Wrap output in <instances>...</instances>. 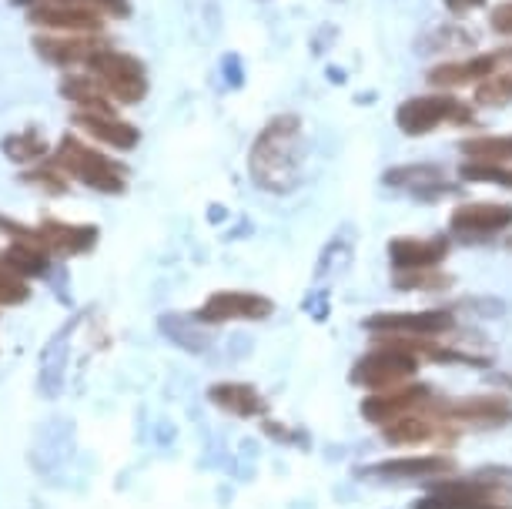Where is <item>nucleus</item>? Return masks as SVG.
Returning a JSON list of instances; mask_svg holds the SVG:
<instances>
[{
    "instance_id": "f257e3e1",
    "label": "nucleus",
    "mask_w": 512,
    "mask_h": 509,
    "mask_svg": "<svg viewBox=\"0 0 512 509\" xmlns=\"http://www.w3.org/2000/svg\"><path fill=\"white\" fill-rule=\"evenodd\" d=\"M305 165V128L295 114H278L262 128V134L251 144V178L258 188L272 195H288L302 181Z\"/></svg>"
},
{
    "instance_id": "f03ea898",
    "label": "nucleus",
    "mask_w": 512,
    "mask_h": 509,
    "mask_svg": "<svg viewBox=\"0 0 512 509\" xmlns=\"http://www.w3.org/2000/svg\"><path fill=\"white\" fill-rule=\"evenodd\" d=\"M54 161L67 171V178H77L81 185H88L104 195H121L124 191V165H118L114 158H108L104 151L91 148L74 134H64L61 144L54 151Z\"/></svg>"
},
{
    "instance_id": "7ed1b4c3",
    "label": "nucleus",
    "mask_w": 512,
    "mask_h": 509,
    "mask_svg": "<svg viewBox=\"0 0 512 509\" xmlns=\"http://www.w3.org/2000/svg\"><path fill=\"white\" fill-rule=\"evenodd\" d=\"M422 359L409 349H402L399 342L382 339L379 349H372L369 355H362L349 372V382L369 392H385V389H399L405 382H415L419 376Z\"/></svg>"
},
{
    "instance_id": "20e7f679",
    "label": "nucleus",
    "mask_w": 512,
    "mask_h": 509,
    "mask_svg": "<svg viewBox=\"0 0 512 509\" xmlns=\"http://www.w3.org/2000/svg\"><path fill=\"white\" fill-rule=\"evenodd\" d=\"M476 121V111L469 104H462L456 94L439 91V94H419V98H409L399 104L395 111V124H399L402 134L409 138H419V134H429L442 128V124H459V128H469Z\"/></svg>"
},
{
    "instance_id": "39448f33",
    "label": "nucleus",
    "mask_w": 512,
    "mask_h": 509,
    "mask_svg": "<svg viewBox=\"0 0 512 509\" xmlns=\"http://www.w3.org/2000/svg\"><path fill=\"white\" fill-rule=\"evenodd\" d=\"M88 71L104 84V91H108V98L114 104H141L144 94H148V71H144V61L128 51H118L114 44L101 47V51L91 57Z\"/></svg>"
},
{
    "instance_id": "423d86ee",
    "label": "nucleus",
    "mask_w": 512,
    "mask_h": 509,
    "mask_svg": "<svg viewBox=\"0 0 512 509\" xmlns=\"http://www.w3.org/2000/svg\"><path fill=\"white\" fill-rule=\"evenodd\" d=\"M506 493L509 489L492 476L446 479V483L432 486L429 496L415 499L412 509H512L499 503Z\"/></svg>"
},
{
    "instance_id": "0eeeda50",
    "label": "nucleus",
    "mask_w": 512,
    "mask_h": 509,
    "mask_svg": "<svg viewBox=\"0 0 512 509\" xmlns=\"http://www.w3.org/2000/svg\"><path fill=\"white\" fill-rule=\"evenodd\" d=\"M382 439L389 446H405V449H419V446H452L459 439V426H452L432 409V402L419 412L399 416L389 426H382Z\"/></svg>"
},
{
    "instance_id": "6e6552de",
    "label": "nucleus",
    "mask_w": 512,
    "mask_h": 509,
    "mask_svg": "<svg viewBox=\"0 0 512 509\" xmlns=\"http://www.w3.org/2000/svg\"><path fill=\"white\" fill-rule=\"evenodd\" d=\"M432 409L452 426H472V429H496L512 422V402L499 392H482V396H462V399H432Z\"/></svg>"
},
{
    "instance_id": "1a4fd4ad",
    "label": "nucleus",
    "mask_w": 512,
    "mask_h": 509,
    "mask_svg": "<svg viewBox=\"0 0 512 509\" xmlns=\"http://www.w3.org/2000/svg\"><path fill=\"white\" fill-rule=\"evenodd\" d=\"M375 339H439L452 329V312L422 309V312H379L365 319Z\"/></svg>"
},
{
    "instance_id": "9d476101",
    "label": "nucleus",
    "mask_w": 512,
    "mask_h": 509,
    "mask_svg": "<svg viewBox=\"0 0 512 509\" xmlns=\"http://www.w3.org/2000/svg\"><path fill=\"white\" fill-rule=\"evenodd\" d=\"M27 21L51 34H101L104 14L64 0H27Z\"/></svg>"
},
{
    "instance_id": "9b49d317",
    "label": "nucleus",
    "mask_w": 512,
    "mask_h": 509,
    "mask_svg": "<svg viewBox=\"0 0 512 509\" xmlns=\"http://www.w3.org/2000/svg\"><path fill=\"white\" fill-rule=\"evenodd\" d=\"M509 67H512V47H496V51L466 57V61L436 64L429 71V81L436 84V88L452 91V88H466V84H482L502 71H509Z\"/></svg>"
},
{
    "instance_id": "f8f14e48",
    "label": "nucleus",
    "mask_w": 512,
    "mask_h": 509,
    "mask_svg": "<svg viewBox=\"0 0 512 509\" xmlns=\"http://www.w3.org/2000/svg\"><path fill=\"white\" fill-rule=\"evenodd\" d=\"M436 399V392L432 386H425V382H405L399 389H385V392H369V396L362 399V419L372 422V426H389L399 416H409V412H419L425 409L429 402Z\"/></svg>"
},
{
    "instance_id": "ddd939ff",
    "label": "nucleus",
    "mask_w": 512,
    "mask_h": 509,
    "mask_svg": "<svg viewBox=\"0 0 512 509\" xmlns=\"http://www.w3.org/2000/svg\"><path fill=\"white\" fill-rule=\"evenodd\" d=\"M449 228L459 238H492L512 228V205L502 201H462L449 218Z\"/></svg>"
},
{
    "instance_id": "4468645a",
    "label": "nucleus",
    "mask_w": 512,
    "mask_h": 509,
    "mask_svg": "<svg viewBox=\"0 0 512 509\" xmlns=\"http://www.w3.org/2000/svg\"><path fill=\"white\" fill-rule=\"evenodd\" d=\"M111 41L101 34H37L34 51L41 61L54 67H88L91 57L108 47Z\"/></svg>"
},
{
    "instance_id": "2eb2a0df",
    "label": "nucleus",
    "mask_w": 512,
    "mask_h": 509,
    "mask_svg": "<svg viewBox=\"0 0 512 509\" xmlns=\"http://www.w3.org/2000/svg\"><path fill=\"white\" fill-rule=\"evenodd\" d=\"M275 309L272 299L258 292H215L211 299L198 309V319L208 325H221V322H258L268 319Z\"/></svg>"
},
{
    "instance_id": "dca6fc26",
    "label": "nucleus",
    "mask_w": 512,
    "mask_h": 509,
    "mask_svg": "<svg viewBox=\"0 0 512 509\" xmlns=\"http://www.w3.org/2000/svg\"><path fill=\"white\" fill-rule=\"evenodd\" d=\"M456 463L449 456H402V459H385L365 469L369 479H389V483H425V479H439L449 476Z\"/></svg>"
},
{
    "instance_id": "f3484780",
    "label": "nucleus",
    "mask_w": 512,
    "mask_h": 509,
    "mask_svg": "<svg viewBox=\"0 0 512 509\" xmlns=\"http://www.w3.org/2000/svg\"><path fill=\"white\" fill-rule=\"evenodd\" d=\"M449 255V238H392L389 258L399 272H422V268H439Z\"/></svg>"
},
{
    "instance_id": "a211bd4d",
    "label": "nucleus",
    "mask_w": 512,
    "mask_h": 509,
    "mask_svg": "<svg viewBox=\"0 0 512 509\" xmlns=\"http://www.w3.org/2000/svg\"><path fill=\"white\" fill-rule=\"evenodd\" d=\"M74 124L84 134H91V138H98L121 151L138 148V141H141V131L134 128L131 121L118 118V111H74Z\"/></svg>"
},
{
    "instance_id": "6ab92c4d",
    "label": "nucleus",
    "mask_w": 512,
    "mask_h": 509,
    "mask_svg": "<svg viewBox=\"0 0 512 509\" xmlns=\"http://www.w3.org/2000/svg\"><path fill=\"white\" fill-rule=\"evenodd\" d=\"M41 242L51 255H84L98 245V228L94 225H64V222H41L37 225Z\"/></svg>"
},
{
    "instance_id": "aec40b11",
    "label": "nucleus",
    "mask_w": 512,
    "mask_h": 509,
    "mask_svg": "<svg viewBox=\"0 0 512 509\" xmlns=\"http://www.w3.org/2000/svg\"><path fill=\"white\" fill-rule=\"evenodd\" d=\"M208 399L215 402L221 412H231L238 419H255V416H265L268 412V402L262 399V392L248 382H215L208 389Z\"/></svg>"
},
{
    "instance_id": "412c9836",
    "label": "nucleus",
    "mask_w": 512,
    "mask_h": 509,
    "mask_svg": "<svg viewBox=\"0 0 512 509\" xmlns=\"http://www.w3.org/2000/svg\"><path fill=\"white\" fill-rule=\"evenodd\" d=\"M385 185L412 191L419 198H436L442 191H449V181L442 175L439 165H402L385 171Z\"/></svg>"
},
{
    "instance_id": "4be33fe9",
    "label": "nucleus",
    "mask_w": 512,
    "mask_h": 509,
    "mask_svg": "<svg viewBox=\"0 0 512 509\" xmlns=\"http://www.w3.org/2000/svg\"><path fill=\"white\" fill-rule=\"evenodd\" d=\"M61 94L74 104L77 111H114V101L108 98L104 84L94 74H71L61 81Z\"/></svg>"
},
{
    "instance_id": "5701e85b",
    "label": "nucleus",
    "mask_w": 512,
    "mask_h": 509,
    "mask_svg": "<svg viewBox=\"0 0 512 509\" xmlns=\"http://www.w3.org/2000/svg\"><path fill=\"white\" fill-rule=\"evenodd\" d=\"M466 161H489V165H512V134H482L459 144Z\"/></svg>"
},
{
    "instance_id": "b1692460",
    "label": "nucleus",
    "mask_w": 512,
    "mask_h": 509,
    "mask_svg": "<svg viewBox=\"0 0 512 509\" xmlns=\"http://www.w3.org/2000/svg\"><path fill=\"white\" fill-rule=\"evenodd\" d=\"M0 268H4V272H11V275H17V278L44 275L47 272V252L14 242L11 248H4V252H0Z\"/></svg>"
},
{
    "instance_id": "393cba45",
    "label": "nucleus",
    "mask_w": 512,
    "mask_h": 509,
    "mask_svg": "<svg viewBox=\"0 0 512 509\" xmlns=\"http://www.w3.org/2000/svg\"><path fill=\"white\" fill-rule=\"evenodd\" d=\"M0 148H4V155L11 161H17V165H31V161L47 158V141H44V134L37 128L7 134V138L0 141Z\"/></svg>"
},
{
    "instance_id": "a878e982",
    "label": "nucleus",
    "mask_w": 512,
    "mask_h": 509,
    "mask_svg": "<svg viewBox=\"0 0 512 509\" xmlns=\"http://www.w3.org/2000/svg\"><path fill=\"white\" fill-rule=\"evenodd\" d=\"M462 181H476V185H499L512 188V165H489V161H466L459 168Z\"/></svg>"
},
{
    "instance_id": "bb28decb",
    "label": "nucleus",
    "mask_w": 512,
    "mask_h": 509,
    "mask_svg": "<svg viewBox=\"0 0 512 509\" xmlns=\"http://www.w3.org/2000/svg\"><path fill=\"white\" fill-rule=\"evenodd\" d=\"M476 104H482V108H502V104H512V67L479 84Z\"/></svg>"
},
{
    "instance_id": "cd10ccee",
    "label": "nucleus",
    "mask_w": 512,
    "mask_h": 509,
    "mask_svg": "<svg viewBox=\"0 0 512 509\" xmlns=\"http://www.w3.org/2000/svg\"><path fill=\"white\" fill-rule=\"evenodd\" d=\"M395 285L402 288V292H432V288H449V275L436 272V268H422V272H399L395 278Z\"/></svg>"
},
{
    "instance_id": "c85d7f7f",
    "label": "nucleus",
    "mask_w": 512,
    "mask_h": 509,
    "mask_svg": "<svg viewBox=\"0 0 512 509\" xmlns=\"http://www.w3.org/2000/svg\"><path fill=\"white\" fill-rule=\"evenodd\" d=\"M27 185H37V188H44V191H51V195H61V191H67V171L57 165H47V168H34V171H27L24 175Z\"/></svg>"
},
{
    "instance_id": "c756f323",
    "label": "nucleus",
    "mask_w": 512,
    "mask_h": 509,
    "mask_svg": "<svg viewBox=\"0 0 512 509\" xmlns=\"http://www.w3.org/2000/svg\"><path fill=\"white\" fill-rule=\"evenodd\" d=\"M27 299H31V285L0 268V305H21Z\"/></svg>"
},
{
    "instance_id": "7c9ffc66",
    "label": "nucleus",
    "mask_w": 512,
    "mask_h": 509,
    "mask_svg": "<svg viewBox=\"0 0 512 509\" xmlns=\"http://www.w3.org/2000/svg\"><path fill=\"white\" fill-rule=\"evenodd\" d=\"M17 4H27V0H17ZM64 4H81V7H91L104 17H128L131 14V4L128 0H64Z\"/></svg>"
},
{
    "instance_id": "2f4dec72",
    "label": "nucleus",
    "mask_w": 512,
    "mask_h": 509,
    "mask_svg": "<svg viewBox=\"0 0 512 509\" xmlns=\"http://www.w3.org/2000/svg\"><path fill=\"white\" fill-rule=\"evenodd\" d=\"M489 24H492V31H496V34L512 37V0H506V4H499V7H492Z\"/></svg>"
},
{
    "instance_id": "473e14b6",
    "label": "nucleus",
    "mask_w": 512,
    "mask_h": 509,
    "mask_svg": "<svg viewBox=\"0 0 512 509\" xmlns=\"http://www.w3.org/2000/svg\"><path fill=\"white\" fill-rule=\"evenodd\" d=\"M446 7L452 14H469V11H479L486 7V0H446Z\"/></svg>"
},
{
    "instance_id": "72a5a7b5",
    "label": "nucleus",
    "mask_w": 512,
    "mask_h": 509,
    "mask_svg": "<svg viewBox=\"0 0 512 509\" xmlns=\"http://www.w3.org/2000/svg\"><path fill=\"white\" fill-rule=\"evenodd\" d=\"M506 248H509V252H512V235L506 238Z\"/></svg>"
}]
</instances>
